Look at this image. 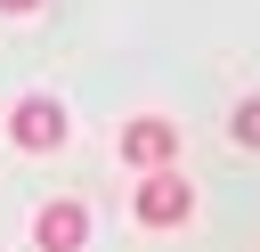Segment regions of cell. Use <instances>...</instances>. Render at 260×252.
Wrapping results in <instances>:
<instances>
[{
	"instance_id": "cell-1",
	"label": "cell",
	"mask_w": 260,
	"mask_h": 252,
	"mask_svg": "<svg viewBox=\"0 0 260 252\" xmlns=\"http://www.w3.org/2000/svg\"><path fill=\"white\" fill-rule=\"evenodd\" d=\"M130 211H138V228H187L195 219V187L179 171H146L138 195H130Z\"/></svg>"
},
{
	"instance_id": "cell-2",
	"label": "cell",
	"mask_w": 260,
	"mask_h": 252,
	"mask_svg": "<svg viewBox=\"0 0 260 252\" xmlns=\"http://www.w3.org/2000/svg\"><path fill=\"white\" fill-rule=\"evenodd\" d=\"M8 130H16L24 154H57V146H65V106H57V98H16Z\"/></svg>"
},
{
	"instance_id": "cell-3",
	"label": "cell",
	"mask_w": 260,
	"mask_h": 252,
	"mask_svg": "<svg viewBox=\"0 0 260 252\" xmlns=\"http://www.w3.org/2000/svg\"><path fill=\"white\" fill-rule=\"evenodd\" d=\"M32 244H41V252H81V244H89V203H73V195L41 203V219H32Z\"/></svg>"
},
{
	"instance_id": "cell-4",
	"label": "cell",
	"mask_w": 260,
	"mask_h": 252,
	"mask_svg": "<svg viewBox=\"0 0 260 252\" xmlns=\"http://www.w3.org/2000/svg\"><path fill=\"white\" fill-rule=\"evenodd\" d=\"M122 154H130L138 171H171V154H179V130H171L162 114H138V122L122 130Z\"/></svg>"
},
{
	"instance_id": "cell-5",
	"label": "cell",
	"mask_w": 260,
	"mask_h": 252,
	"mask_svg": "<svg viewBox=\"0 0 260 252\" xmlns=\"http://www.w3.org/2000/svg\"><path fill=\"white\" fill-rule=\"evenodd\" d=\"M228 130H236V146H252V154H260V98H244V106H236V122H228Z\"/></svg>"
},
{
	"instance_id": "cell-6",
	"label": "cell",
	"mask_w": 260,
	"mask_h": 252,
	"mask_svg": "<svg viewBox=\"0 0 260 252\" xmlns=\"http://www.w3.org/2000/svg\"><path fill=\"white\" fill-rule=\"evenodd\" d=\"M0 8H8V16H32V8H41V0H0Z\"/></svg>"
}]
</instances>
